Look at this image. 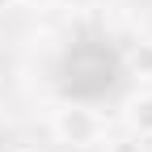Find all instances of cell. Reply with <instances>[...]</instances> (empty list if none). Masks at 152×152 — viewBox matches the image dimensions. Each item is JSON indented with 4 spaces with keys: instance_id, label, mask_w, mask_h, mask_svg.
<instances>
[{
    "instance_id": "6da1fadb",
    "label": "cell",
    "mask_w": 152,
    "mask_h": 152,
    "mask_svg": "<svg viewBox=\"0 0 152 152\" xmlns=\"http://www.w3.org/2000/svg\"><path fill=\"white\" fill-rule=\"evenodd\" d=\"M51 135L72 152H89V148H102L106 118L89 106H59V110H51Z\"/></svg>"
},
{
    "instance_id": "7a4b0ae2",
    "label": "cell",
    "mask_w": 152,
    "mask_h": 152,
    "mask_svg": "<svg viewBox=\"0 0 152 152\" xmlns=\"http://www.w3.org/2000/svg\"><path fill=\"white\" fill-rule=\"evenodd\" d=\"M123 131L152 140V89H135L123 97Z\"/></svg>"
},
{
    "instance_id": "3957f363",
    "label": "cell",
    "mask_w": 152,
    "mask_h": 152,
    "mask_svg": "<svg viewBox=\"0 0 152 152\" xmlns=\"http://www.w3.org/2000/svg\"><path fill=\"white\" fill-rule=\"evenodd\" d=\"M127 72L135 80H152V38H140L127 47Z\"/></svg>"
},
{
    "instance_id": "277c9868",
    "label": "cell",
    "mask_w": 152,
    "mask_h": 152,
    "mask_svg": "<svg viewBox=\"0 0 152 152\" xmlns=\"http://www.w3.org/2000/svg\"><path fill=\"white\" fill-rule=\"evenodd\" d=\"M102 152H148V140L131 135V131H123V135H106V140H102Z\"/></svg>"
},
{
    "instance_id": "5b68a950",
    "label": "cell",
    "mask_w": 152,
    "mask_h": 152,
    "mask_svg": "<svg viewBox=\"0 0 152 152\" xmlns=\"http://www.w3.org/2000/svg\"><path fill=\"white\" fill-rule=\"evenodd\" d=\"M21 4L26 9H47V4H55V0H17V9H21Z\"/></svg>"
},
{
    "instance_id": "8992f818",
    "label": "cell",
    "mask_w": 152,
    "mask_h": 152,
    "mask_svg": "<svg viewBox=\"0 0 152 152\" xmlns=\"http://www.w3.org/2000/svg\"><path fill=\"white\" fill-rule=\"evenodd\" d=\"M17 9V0H0V17H4V13H13Z\"/></svg>"
},
{
    "instance_id": "52a82bcc",
    "label": "cell",
    "mask_w": 152,
    "mask_h": 152,
    "mask_svg": "<svg viewBox=\"0 0 152 152\" xmlns=\"http://www.w3.org/2000/svg\"><path fill=\"white\" fill-rule=\"evenodd\" d=\"M13 152H34V148H13Z\"/></svg>"
}]
</instances>
